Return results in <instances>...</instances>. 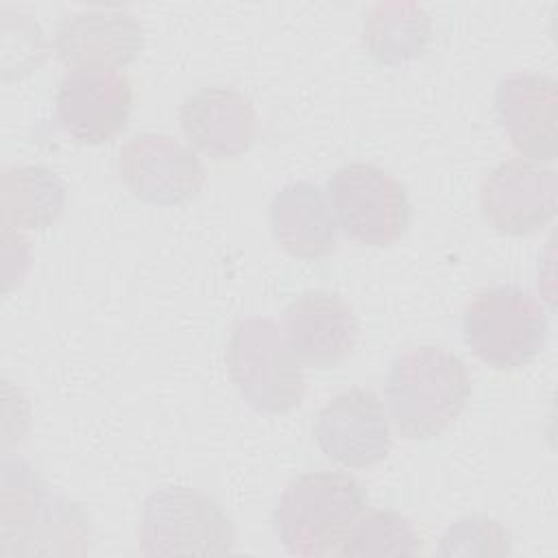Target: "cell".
<instances>
[{
  "mask_svg": "<svg viewBox=\"0 0 558 558\" xmlns=\"http://www.w3.org/2000/svg\"><path fill=\"white\" fill-rule=\"evenodd\" d=\"M469 397V368L445 347H412L390 362L386 401L397 432L408 440L440 436L466 408Z\"/></svg>",
  "mask_w": 558,
  "mask_h": 558,
  "instance_id": "cell-1",
  "label": "cell"
},
{
  "mask_svg": "<svg viewBox=\"0 0 558 558\" xmlns=\"http://www.w3.org/2000/svg\"><path fill=\"white\" fill-rule=\"evenodd\" d=\"M366 501L364 486L349 473H303L277 499L272 527L286 551L318 558L340 547Z\"/></svg>",
  "mask_w": 558,
  "mask_h": 558,
  "instance_id": "cell-2",
  "label": "cell"
},
{
  "mask_svg": "<svg viewBox=\"0 0 558 558\" xmlns=\"http://www.w3.org/2000/svg\"><path fill=\"white\" fill-rule=\"evenodd\" d=\"M462 333L480 362L495 371H519L545 351L549 325L545 307L527 290L497 286L469 301Z\"/></svg>",
  "mask_w": 558,
  "mask_h": 558,
  "instance_id": "cell-3",
  "label": "cell"
},
{
  "mask_svg": "<svg viewBox=\"0 0 558 558\" xmlns=\"http://www.w3.org/2000/svg\"><path fill=\"white\" fill-rule=\"evenodd\" d=\"M227 373L240 397L266 414H286L301 405L305 377L275 320H240L227 342Z\"/></svg>",
  "mask_w": 558,
  "mask_h": 558,
  "instance_id": "cell-4",
  "label": "cell"
},
{
  "mask_svg": "<svg viewBox=\"0 0 558 558\" xmlns=\"http://www.w3.org/2000/svg\"><path fill=\"white\" fill-rule=\"evenodd\" d=\"M140 545L148 556H222L235 545V527L209 495L168 486L144 501Z\"/></svg>",
  "mask_w": 558,
  "mask_h": 558,
  "instance_id": "cell-5",
  "label": "cell"
},
{
  "mask_svg": "<svg viewBox=\"0 0 558 558\" xmlns=\"http://www.w3.org/2000/svg\"><path fill=\"white\" fill-rule=\"evenodd\" d=\"M327 194L338 227L357 244L390 246L410 227L408 192L379 166L364 161L340 166L327 179Z\"/></svg>",
  "mask_w": 558,
  "mask_h": 558,
  "instance_id": "cell-6",
  "label": "cell"
},
{
  "mask_svg": "<svg viewBox=\"0 0 558 558\" xmlns=\"http://www.w3.org/2000/svg\"><path fill=\"white\" fill-rule=\"evenodd\" d=\"M318 449L347 469H371L392 447L384 403L371 388H349L331 397L312 427Z\"/></svg>",
  "mask_w": 558,
  "mask_h": 558,
  "instance_id": "cell-7",
  "label": "cell"
},
{
  "mask_svg": "<svg viewBox=\"0 0 558 558\" xmlns=\"http://www.w3.org/2000/svg\"><path fill=\"white\" fill-rule=\"evenodd\" d=\"M133 85L118 70L74 68L54 94L57 120L83 144H102L122 133L131 118Z\"/></svg>",
  "mask_w": 558,
  "mask_h": 558,
  "instance_id": "cell-8",
  "label": "cell"
},
{
  "mask_svg": "<svg viewBox=\"0 0 558 558\" xmlns=\"http://www.w3.org/2000/svg\"><path fill=\"white\" fill-rule=\"evenodd\" d=\"M120 177L144 203L172 207L192 201L203 183L201 159L177 140L161 133H137L120 148Z\"/></svg>",
  "mask_w": 558,
  "mask_h": 558,
  "instance_id": "cell-9",
  "label": "cell"
},
{
  "mask_svg": "<svg viewBox=\"0 0 558 558\" xmlns=\"http://www.w3.org/2000/svg\"><path fill=\"white\" fill-rule=\"evenodd\" d=\"M558 177L527 159H508L493 168L480 187L484 220L499 233L527 235L556 216Z\"/></svg>",
  "mask_w": 558,
  "mask_h": 558,
  "instance_id": "cell-10",
  "label": "cell"
},
{
  "mask_svg": "<svg viewBox=\"0 0 558 558\" xmlns=\"http://www.w3.org/2000/svg\"><path fill=\"white\" fill-rule=\"evenodd\" d=\"M495 113L508 142L527 161L558 155V85L551 76L510 72L497 81Z\"/></svg>",
  "mask_w": 558,
  "mask_h": 558,
  "instance_id": "cell-11",
  "label": "cell"
},
{
  "mask_svg": "<svg viewBox=\"0 0 558 558\" xmlns=\"http://www.w3.org/2000/svg\"><path fill=\"white\" fill-rule=\"evenodd\" d=\"M357 333L353 307L327 290L303 292L283 312L286 344L303 366H338L353 353Z\"/></svg>",
  "mask_w": 558,
  "mask_h": 558,
  "instance_id": "cell-12",
  "label": "cell"
},
{
  "mask_svg": "<svg viewBox=\"0 0 558 558\" xmlns=\"http://www.w3.org/2000/svg\"><path fill=\"white\" fill-rule=\"evenodd\" d=\"M144 48L140 20L122 7H92L68 15L54 35L61 63L74 68L118 70L137 59Z\"/></svg>",
  "mask_w": 558,
  "mask_h": 558,
  "instance_id": "cell-13",
  "label": "cell"
},
{
  "mask_svg": "<svg viewBox=\"0 0 558 558\" xmlns=\"http://www.w3.org/2000/svg\"><path fill=\"white\" fill-rule=\"evenodd\" d=\"M179 122L190 144L214 159L244 155L259 135L253 102L229 85H205L187 94Z\"/></svg>",
  "mask_w": 558,
  "mask_h": 558,
  "instance_id": "cell-14",
  "label": "cell"
},
{
  "mask_svg": "<svg viewBox=\"0 0 558 558\" xmlns=\"http://www.w3.org/2000/svg\"><path fill=\"white\" fill-rule=\"evenodd\" d=\"M277 244L299 259H320L336 251L338 222L323 190L310 181L283 185L268 205Z\"/></svg>",
  "mask_w": 558,
  "mask_h": 558,
  "instance_id": "cell-15",
  "label": "cell"
},
{
  "mask_svg": "<svg viewBox=\"0 0 558 558\" xmlns=\"http://www.w3.org/2000/svg\"><path fill=\"white\" fill-rule=\"evenodd\" d=\"M65 183L41 163H13L0 179L2 225L15 229H46L65 209Z\"/></svg>",
  "mask_w": 558,
  "mask_h": 558,
  "instance_id": "cell-16",
  "label": "cell"
},
{
  "mask_svg": "<svg viewBox=\"0 0 558 558\" xmlns=\"http://www.w3.org/2000/svg\"><path fill=\"white\" fill-rule=\"evenodd\" d=\"M362 39L377 63L401 65L425 52L432 20L416 2H377L364 15Z\"/></svg>",
  "mask_w": 558,
  "mask_h": 558,
  "instance_id": "cell-17",
  "label": "cell"
},
{
  "mask_svg": "<svg viewBox=\"0 0 558 558\" xmlns=\"http://www.w3.org/2000/svg\"><path fill=\"white\" fill-rule=\"evenodd\" d=\"M421 538L403 514L395 510H371L347 532L336 549L338 556L368 558V556H416Z\"/></svg>",
  "mask_w": 558,
  "mask_h": 558,
  "instance_id": "cell-18",
  "label": "cell"
},
{
  "mask_svg": "<svg viewBox=\"0 0 558 558\" xmlns=\"http://www.w3.org/2000/svg\"><path fill=\"white\" fill-rule=\"evenodd\" d=\"M442 556H504L510 554L508 530L488 517H462L447 527L440 538Z\"/></svg>",
  "mask_w": 558,
  "mask_h": 558,
  "instance_id": "cell-19",
  "label": "cell"
}]
</instances>
